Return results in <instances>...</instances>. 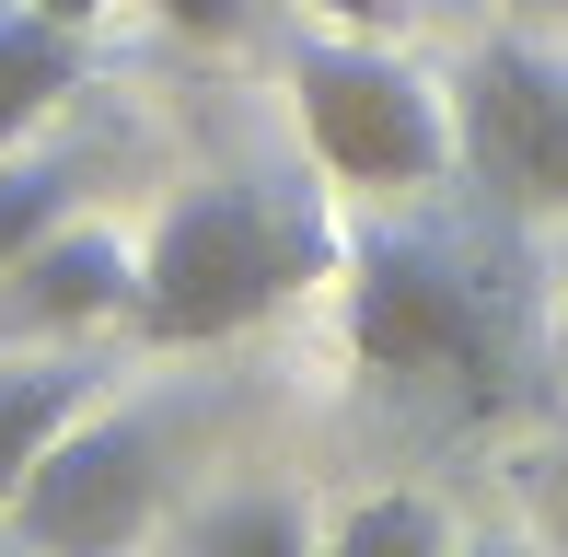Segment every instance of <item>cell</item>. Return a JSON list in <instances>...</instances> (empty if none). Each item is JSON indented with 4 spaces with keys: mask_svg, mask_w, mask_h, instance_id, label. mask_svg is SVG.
Masks as SVG:
<instances>
[{
    "mask_svg": "<svg viewBox=\"0 0 568 557\" xmlns=\"http://www.w3.org/2000/svg\"><path fill=\"white\" fill-rule=\"evenodd\" d=\"M348 348L359 372L406 395H442V407H510V372H523V314H510L499 267L453 233H372L348 256Z\"/></svg>",
    "mask_w": 568,
    "mask_h": 557,
    "instance_id": "6da1fadb",
    "label": "cell"
},
{
    "mask_svg": "<svg viewBox=\"0 0 568 557\" xmlns=\"http://www.w3.org/2000/svg\"><path fill=\"white\" fill-rule=\"evenodd\" d=\"M314 267H325V233H314L302 198L255 186V174H210V186H186L151 221L128 325H140L151 348H221V337H244V325H267Z\"/></svg>",
    "mask_w": 568,
    "mask_h": 557,
    "instance_id": "7a4b0ae2",
    "label": "cell"
},
{
    "mask_svg": "<svg viewBox=\"0 0 568 557\" xmlns=\"http://www.w3.org/2000/svg\"><path fill=\"white\" fill-rule=\"evenodd\" d=\"M291 105H302V151L359 198H418L442 174H464L453 93L429 70H406L383 36H302L291 47Z\"/></svg>",
    "mask_w": 568,
    "mask_h": 557,
    "instance_id": "3957f363",
    "label": "cell"
},
{
    "mask_svg": "<svg viewBox=\"0 0 568 557\" xmlns=\"http://www.w3.org/2000/svg\"><path fill=\"white\" fill-rule=\"evenodd\" d=\"M163 476H174V407H105V395H93V407L36 453V476L12 488L0 523H12L23 546L105 557V546L163 523Z\"/></svg>",
    "mask_w": 568,
    "mask_h": 557,
    "instance_id": "277c9868",
    "label": "cell"
},
{
    "mask_svg": "<svg viewBox=\"0 0 568 557\" xmlns=\"http://www.w3.org/2000/svg\"><path fill=\"white\" fill-rule=\"evenodd\" d=\"M453 151L510 221L568 210V59L534 36H499L453 70Z\"/></svg>",
    "mask_w": 568,
    "mask_h": 557,
    "instance_id": "5b68a950",
    "label": "cell"
},
{
    "mask_svg": "<svg viewBox=\"0 0 568 557\" xmlns=\"http://www.w3.org/2000/svg\"><path fill=\"white\" fill-rule=\"evenodd\" d=\"M0 278H12V325L23 337H93V325H128V302H140V244H116L105 221H59V233L23 244Z\"/></svg>",
    "mask_w": 568,
    "mask_h": 557,
    "instance_id": "8992f818",
    "label": "cell"
},
{
    "mask_svg": "<svg viewBox=\"0 0 568 557\" xmlns=\"http://www.w3.org/2000/svg\"><path fill=\"white\" fill-rule=\"evenodd\" d=\"M93 395H105V372H93L82 337H47V348H23V361H0V512H12V488L36 476V453L59 442Z\"/></svg>",
    "mask_w": 568,
    "mask_h": 557,
    "instance_id": "52a82bcc",
    "label": "cell"
},
{
    "mask_svg": "<svg viewBox=\"0 0 568 557\" xmlns=\"http://www.w3.org/2000/svg\"><path fill=\"white\" fill-rule=\"evenodd\" d=\"M82 174H93V151H36V140H12V151H0V267L70 221Z\"/></svg>",
    "mask_w": 568,
    "mask_h": 557,
    "instance_id": "ba28073f",
    "label": "cell"
},
{
    "mask_svg": "<svg viewBox=\"0 0 568 557\" xmlns=\"http://www.w3.org/2000/svg\"><path fill=\"white\" fill-rule=\"evenodd\" d=\"M453 523H442V499H418V488H383V499H348L337 523H325V546L337 557H429Z\"/></svg>",
    "mask_w": 568,
    "mask_h": 557,
    "instance_id": "9c48e42d",
    "label": "cell"
},
{
    "mask_svg": "<svg viewBox=\"0 0 568 557\" xmlns=\"http://www.w3.org/2000/svg\"><path fill=\"white\" fill-rule=\"evenodd\" d=\"M186 546L197 557H302L314 546V523H302V499H210V512L186 523Z\"/></svg>",
    "mask_w": 568,
    "mask_h": 557,
    "instance_id": "30bf717a",
    "label": "cell"
},
{
    "mask_svg": "<svg viewBox=\"0 0 568 557\" xmlns=\"http://www.w3.org/2000/svg\"><path fill=\"white\" fill-rule=\"evenodd\" d=\"M151 12H163L174 36H197V47H232L255 23V0H151Z\"/></svg>",
    "mask_w": 568,
    "mask_h": 557,
    "instance_id": "8fae6325",
    "label": "cell"
},
{
    "mask_svg": "<svg viewBox=\"0 0 568 557\" xmlns=\"http://www.w3.org/2000/svg\"><path fill=\"white\" fill-rule=\"evenodd\" d=\"M302 12L348 23V36H395V23H406V0H302Z\"/></svg>",
    "mask_w": 568,
    "mask_h": 557,
    "instance_id": "7c38bea8",
    "label": "cell"
},
{
    "mask_svg": "<svg viewBox=\"0 0 568 557\" xmlns=\"http://www.w3.org/2000/svg\"><path fill=\"white\" fill-rule=\"evenodd\" d=\"M47 129V93H23V82H0V151L12 140H36Z\"/></svg>",
    "mask_w": 568,
    "mask_h": 557,
    "instance_id": "4fadbf2b",
    "label": "cell"
},
{
    "mask_svg": "<svg viewBox=\"0 0 568 557\" xmlns=\"http://www.w3.org/2000/svg\"><path fill=\"white\" fill-rule=\"evenodd\" d=\"M36 12H47V23H93L105 0H36Z\"/></svg>",
    "mask_w": 568,
    "mask_h": 557,
    "instance_id": "5bb4252c",
    "label": "cell"
}]
</instances>
